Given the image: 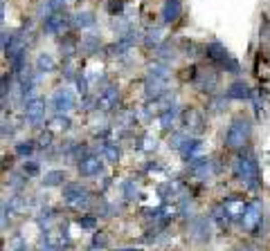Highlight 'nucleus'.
Segmentation results:
<instances>
[{
  "label": "nucleus",
  "mask_w": 270,
  "mask_h": 251,
  "mask_svg": "<svg viewBox=\"0 0 270 251\" xmlns=\"http://www.w3.org/2000/svg\"><path fill=\"white\" fill-rule=\"evenodd\" d=\"M236 175H239V180L248 188L259 186V168H257V162L250 155H241L236 159Z\"/></svg>",
  "instance_id": "nucleus-1"
},
{
  "label": "nucleus",
  "mask_w": 270,
  "mask_h": 251,
  "mask_svg": "<svg viewBox=\"0 0 270 251\" xmlns=\"http://www.w3.org/2000/svg\"><path fill=\"white\" fill-rule=\"evenodd\" d=\"M248 137H250V123H248V119L239 117V119H234V121H232V126H230L225 141H228L230 148H243Z\"/></svg>",
  "instance_id": "nucleus-2"
},
{
  "label": "nucleus",
  "mask_w": 270,
  "mask_h": 251,
  "mask_svg": "<svg viewBox=\"0 0 270 251\" xmlns=\"http://www.w3.org/2000/svg\"><path fill=\"white\" fill-rule=\"evenodd\" d=\"M63 197H65V204L68 207H72V209H86L88 202H90L88 191L81 184H65Z\"/></svg>",
  "instance_id": "nucleus-3"
},
{
  "label": "nucleus",
  "mask_w": 270,
  "mask_h": 251,
  "mask_svg": "<svg viewBox=\"0 0 270 251\" xmlns=\"http://www.w3.org/2000/svg\"><path fill=\"white\" fill-rule=\"evenodd\" d=\"M52 108L56 115H68L75 108V94H72V90H68V88L56 90L52 94Z\"/></svg>",
  "instance_id": "nucleus-4"
},
{
  "label": "nucleus",
  "mask_w": 270,
  "mask_h": 251,
  "mask_svg": "<svg viewBox=\"0 0 270 251\" xmlns=\"http://www.w3.org/2000/svg\"><path fill=\"white\" fill-rule=\"evenodd\" d=\"M207 54H210V59L212 61H216V63H221L223 67H230L232 72H239V65L230 59V54H228V49L223 47L221 43H212L210 47H207Z\"/></svg>",
  "instance_id": "nucleus-5"
},
{
  "label": "nucleus",
  "mask_w": 270,
  "mask_h": 251,
  "mask_svg": "<svg viewBox=\"0 0 270 251\" xmlns=\"http://www.w3.org/2000/svg\"><path fill=\"white\" fill-rule=\"evenodd\" d=\"M259 222H261V207H259V202H250L245 207L243 215H241V224L248 231H255L259 227Z\"/></svg>",
  "instance_id": "nucleus-6"
},
{
  "label": "nucleus",
  "mask_w": 270,
  "mask_h": 251,
  "mask_svg": "<svg viewBox=\"0 0 270 251\" xmlns=\"http://www.w3.org/2000/svg\"><path fill=\"white\" fill-rule=\"evenodd\" d=\"M68 27H70V18L65 14H52L48 20H45V32L48 34H54V36H61Z\"/></svg>",
  "instance_id": "nucleus-7"
},
{
  "label": "nucleus",
  "mask_w": 270,
  "mask_h": 251,
  "mask_svg": "<svg viewBox=\"0 0 270 251\" xmlns=\"http://www.w3.org/2000/svg\"><path fill=\"white\" fill-rule=\"evenodd\" d=\"M189 170H191V175H196L198 180H207L214 175V164H212V159L196 157V159H191Z\"/></svg>",
  "instance_id": "nucleus-8"
},
{
  "label": "nucleus",
  "mask_w": 270,
  "mask_h": 251,
  "mask_svg": "<svg viewBox=\"0 0 270 251\" xmlns=\"http://www.w3.org/2000/svg\"><path fill=\"white\" fill-rule=\"evenodd\" d=\"M45 115V101L41 96H36V99H30L25 101V119L32 123H38Z\"/></svg>",
  "instance_id": "nucleus-9"
},
{
  "label": "nucleus",
  "mask_w": 270,
  "mask_h": 251,
  "mask_svg": "<svg viewBox=\"0 0 270 251\" xmlns=\"http://www.w3.org/2000/svg\"><path fill=\"white\" fill-rule=\"evenodd\" d=\"M117 101H120V92H117L115 85H108V88H106L104 92L97 96L95 106H97L99 110H112V108L117 106Z\"/></svg>",
  "instance_id": "nucleus-10"
},
{
  "label": "nucleus",
  "mask_w": 270,
  "mask_h": 251,
  "mask_svg": "<svg viewBox=\"0 0 270 251\" xmlns=\"http://www.w3.org/2000/svg\"><path fill=\"white\" fill-rule=\"evenodd\" d=\"M167 81L169 79H153V77H146L144 81V94L146 99H160L167 90Z\"/></svg>",
  "instance_id": "nucleus-11"
},
{
  "label": "nucleus",
  "mask_w": 270,
  "mask_h": 251,
  "mask_svg": "<svg viewBox=\"0 0 270 251\" xmlns=\"http://www.w3.org/2000/svg\"><path fill=\"white\" fill-rule=\"evenodd\" d=\"M5 56H7L9 61H16V59H20V56H25V38H22L20 34H11V41L7 43V47H5Z\"/></svg>",
  "instance_id": "nucleus-12"
},
{
  "label": "nucleus",
  "mask_w": 270,
  "mask_h": 251,
  "mask_svg": "<svg viewBox=\"0 0 270 251\" xmlns=\"http://www.w3.org/2000/svg\"><path fill=\"white\" fill-rule=\"evenodd\" d=\"M99 170H101V159L95 157V155H88V157H83L81 162H79V173H81L83 178L99 175Z\"/></svg>",
  "instance_id": "nucleus-13"
},
{
  "label": "nucleus",
  "mask_w": 270,
  "mask_h": 251,
  "mask_svg": "<svg viewBox=\"0 0 270 251\" xmlns=\"http://www.w3.org/2000/svg\"><path fill=\"white\" fill-rule=\"evenodd\" d=\"M180 14H183V5H180V0H165V5H162V20L167 22H176L180 18Z\"/></svg>",
  "instance_id": "nucleus-14"
},
{
  "label": "nucleus",
  "mask_w": 270,
  "mask_h": 251,
  "mask_svg": "<svg viewBox=\"0 0 270 251\" xmlns=\"http://www.w3.org/2000/svg\"><path fill=\"white\" fill-rule=\"evenodd\" d=\"M185 126H187L189 133H202V128H205V121H202V115L198 110H194V108H189L187 112H185Z\"/></svg>",
  "instance_id": "nucleus-15"
},
{
  "label": "nucleus",
  "mask_w": 270,
  "mask_h": 251,
  "mask_svg": "<svg viewBox=\"0 0 270 251\" xmlns=\"http://www.w3.org/2000/svg\"><path fill=\"white\" fill-rule=\"evenodd\" d=\"M189 231H191V236H194L196 240H207V238H210V224H207V220H205V218H196V220H191Z\"/></svg>",
  "instance_id": "nucleus-16"
},
{
  "label": "nucleus",
  "mask_w": 270,
  "mask_h": 251,
  "mask_svg": "<svg viewBox=\"0 0 270 251\" xmlns=\"http://www.w3.org/2000/svg\"><path fill=\"white\" fill-rule=\"evenodd\" d=\"M225 96H228V99H250L252 92H250V88H248V83L236 81V83H232V85L228 88Z\"/></svg>",
  "instance_id": "nucleus-17"
},
{
  "label": "nucleus",
  "mask_w": 270,
  "mask_h": 251,
  "mask_svg": "<svg viewBox=\"0 0 270 251\" xmlns=\"http://www.w3.org/2000/svg\"><path fill=\"white\" fill-rule=\"evenodd\" d=\"M202 150V141L200 139H187L183 144V148H180V155H183L187 162H191V159H196V155Z\"/></svg>",
  "instance_id": "nucleus-18"
},
{
  "label": "nucleus",
  "mask_w": 270,
  "mask_h": 251,
  "mask_svg": "<svg viewBox=\"0 0 270 251\" xmlns=\"http://www.w3.org/2000/svg\"><path fill=\"white\" fill-rule=\"evenodd\" d=\"M223 207H225V211H228L230 218H239V215H243V211H245L243 199H239V197H228Z\"/></svg>",
  "instance_id": "nucleus-19"
},
{
  "label": "nucleus",
  "mask_w": 270,
  "mask_h": 251,
  "mask_svg": "<svg viewBox=\"0 0 270 251\" xmlns=\"http://www.w3.org/2000/svg\"><path fill=\"white\" fill-rule=\"evenodd\" d=\"M54 67H56V61L52 59V54L41 52V54L36 56V70H38V72L48 74V72H54Z\"/></svg>",
  "instance_id": "nucleus-20"
},
{
  "label": "nucleus",
  "mask_w": 270,
  "mask_h": 251,
  "mask_svg": "<svg viewBox=\"0 0 270 251\" xmlns=\"http://www.w3.org/2000/svg\"><path fill=\"white\" fill-rule=\"evenodd\" d=\"M176 119H178V108L176 106H169L162 110V115H160V128H173V123H176Z\"/></svg>",
  "instance_id": "nucleus-21"
},
{
  "label": "nucleus",
  "mask_w": 270,
  "mask_h": 251,
  "mask_svg": "<svg viewBox=\"0 0 270 251\" xmlns=\"http://www.w3.org/2000/svg\"><path fill=\"white\" fill-rule=\"evenodd\" d=\"M75 25L79 27V30H88V27H93L95 22H97V18H95L93 11H77L75 14Z\"/></svg>",
  "instance_id": "nucleus-22"
},
{
  "label": "nucleus",
  "mask_w": 270,
  "mask_h": 251,
  "mask_svg": "<svg viewBox=\"0 0 270 251\" xmlns=\"http://www.w3.org/2000/svg\"><path fill=\"white\" fill-rule=\"evenodd\" d=\"M216 83H218L216 74H212V72H200V77H198V88L202 90V92H214V90H216Z\"/></svg>",
  "instance_id": "nucleus-23"
},
{
  "label": "nucleus",
  "mask_w": 270,
  "mask_h": 251,
  "mask_svg": "<svg viewBox=\"0 0 270 251\" xmlns=\"http://www.w3.org/2000/svg\"><path fill=\"white\" fill-rule=\"evenodd\" d=\"M63 180H65L63 170H50L43 178V186H59V184H63Z\"/></svg>",
  "instance_id": "nucleus-24"
},
{
  "label": "nucleus",
  "mask_w": 270,
  "mask_h": 251,
  "mask_svg": "<svg viewBox=\"0 0 270 251\" xmlns=\"http://www.w3.org/2000/svg\"><path fill=\"white\" fill-rule=\"evenodd\" d=\"M160 43H162V30H158V27L149 30V34H146V45L149 47H158Z\"/></svg>",
  "instance_id": "nucleus-25"
},
{
  "label": "nucleus",
  "mask_w": 270,
  "mask_h": 251,
  "mask_svg": "<svg viewBox=\"0 0 270 251\" xmlns=\"http://www.w3.org/2000/svg\"><path fill=\"white\" fill-rule=\"evenodd\" d=\"M104 157H106V162L117 164V159H120V150H117V146L115 144H104Z\"/></svg>",
  "instance_id": "nucleus-26"
},
{
  "label": "nucleus",
  "mask_w": 270,
  "mask_h": 251,
  "mask_svg": "<svg viewBox=\"0 0 270 251\" xmlns=\"http://www.w3.org/2000/svg\"><path fill=\"white\" fill-rule=\"evenodd\" d=\"M50 128L52 130H68L70 128V119H68L65 115H56L52 121H50Z\"/></svg>",
  "instance_id": "nucleus-27"
},
{
  "label": "nucleus",
  "mask_w": 270,
  "mask_h": 251,
  "mask_svg": "<svg viewBox=\"0 0 270 251\" xmlns=\"http://www.w3.org/2000/svg\"><path fill=\"white\" fill-rule=\"evenodd\" d=\"M81 49L83 52H88V54H93L95 49H99V38L97 36H86L81 41Z\"/></svg>",
  "instance_id": "nucleus-28"
},
{
  "label": "nucleus",
  "mask_w": 270,
  "mask_h": 251,
  "mask_svg": "<svg viewBox=\"0 0 270 251\" xmlns=\"http://www.w3.org/2000/svg\"><path fill=\"white\" fill-rule=\"evenodd\" d=\"M146 77H153V79H169V70L165 65H160V63H158V65H151L149 67V74H146Z\"/></svg>",
  "instance_id": "nucleus-29"
},
{
  "label": "nucleus",
  "mask_w": 270,
  "mask_h": 251,
  "mask_svg": "<svg viewBox=\"0 0 270 251\" xmlns=\"http://www.w3.org/2000/svg\"><path fill=\"white\" fill-rule=\"evenodd\" d=\"M122 193H124V197H126V199H135V197H138V186H135V182H131V180L124 182V184H122Z\"/></svg>",
  "instance_id": "nucleus-30"
},
{
  "label": "nucleus",
  "mask_w": 270,
  "mask_h": 251,
  "mask_svg": "<svg viewBox=\"0 0 270 251\" xmlns=\"http://www.w3.org/2000/svg\"><path fill=\"white\" fill-rule=\"evenodd\" d=\"M32 150H34V141H20V144L16 146V153H18L20 157L32 155Z\"/></svg>",
  "instance_id": "nucleus-31"
},
{
  "label": "nucleus",
  "mask_w": 270,
  "mask_h": 251,
  "mask_svg": "<svg viewBox=\"0 0 270 251\" xmlns=\"http://www.w3.org/2000/svg\"><path fill=\"white\" fill-rule=\"evenodd\" d=\"M176 193H178V184H171V182H169V184H162L160 186V195L162 197H173V195H176Z\"/></svg>",
  "instance_id": "nucleus-32"
},
{
  "label": "nucleus",
  "mask_w": 270,
  "mask_h": 251,
  "mask_svg": "<svg viewBox=\"0 0 270 251\" xmlns=\"http://www.w3.org/2000/svg\"><path fill=\"white\" fill-rule=\"evenodd\" d=\"M95 224H97V218H93V215H86V218H79V227H81V229H93Z\"/></svg>",
  "instance_id": "nucleus-33"
},
{
  "label": "nucleus",
  "mask_w": 270,
  "mask_h": 251,
  "mask_svg": "<svg viewBox=\"0 0 270 251\" xmlns=\"http://www.w3.org/2000/svg\"><path fill=\"white\" fill-rule=\"evenodd\" d=\"M185 141H187V139H185V135H173L171 139H169V146H173V148H178V150H180Z\"/></svg>",
  "instance_id": "nucleus-34"
},
{
  "label": "nucleus",
  "mask_w": 270,
  "mask_h": 251,
  "mask_svg": "<svg viewBox=\"0 0 270 251\" xmlns=\"http://www.w3.org/2000/svg\"><path fill=\"white\" fill-rule=\"evenodd\" d=\"M50 141H52V133H43L41 135V139H38V146H50Z\"/></svg>",
  "instance_id": "nucleus-35"
},
{
  "label": "nucleus",
  "mask_w": 270,
  "mask_h": 251,
  "mask_svg": "<svg viewBox=\"0 0 270 251\" xmlns=\"http://www.w3.org/2000/svg\"><path fill=\"white\" fill-rule=\"evenodd\" d=\"M77 85H79V92H81V94H86V92H88V81H86L83 77H79V79H77Z\"/></svg>",
  "instance_id": "nucleus-36"
},
{
  "label": "nucleus",
  "mask_w": 270,
  "mask_h": 251,
  "mask_svg": "<svg viewBox=\"0 0 270 251\" xmlns=\"http://www.w3.org/2000/svg\"><path fill=\"white\" fill-rule=\"evenodd\" d=\"M144 150H153V148H155V139H153V137H144Z\"/></svg>",
  "instance_id": "nucleus-37"
},
{
  "label": "nucleus",
  "mask_w": 270,
  "mask_h": 251,
  "mask_svg": "<svg viewBox=\"0 0 270 251\" xmlns=\"http://www.w3.org/2000/svg\"><path fill=\"white\" fill-rule=\"evenodd\" d=\"M38 170V164L36 162H30V164H25V173H30V175H34Z\"/></svg>",
  "instance_id": "nucleus-38"
},
{
  "label": "nucleus",
  "mask_w": 270,
  "mask_h": 251,
  "mask_svg": "<svg viewBox=\"0 0 270 251\" xmlns=\"http://www.w3.org/2000/svg\"><path fill=\"white\" fill-rule=\"evenodd\" d=\"M14 251H22V249H14Z\"/></svg>",
  "instance_id": "nucleus-39"
},
{
  "label": "nucleus",
  "mask_w": 270,
  "mask_h": 251,
  "mask_svg": "<svg viewBox=\"0 0 270 251\" xmlns=\"http://www.w3.org/2000/svg\"><path fill=\"white\" fill-rule=\"evenodd\" d=\"M126 251H133V249H126Z\"/></svg>",
  "instance_id": "nucleus-40"
}]
</instances>
